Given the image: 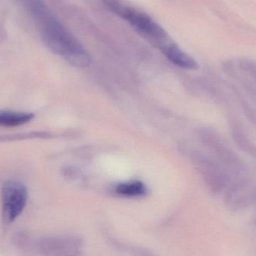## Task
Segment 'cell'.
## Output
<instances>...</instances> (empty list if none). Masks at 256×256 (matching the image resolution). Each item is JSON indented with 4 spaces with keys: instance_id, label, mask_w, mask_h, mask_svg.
Returning a JSON list of instances; mask_svg holds the SVG:
<instances>
[{
    "instance_id": "cell-10",
    "label": "cell",
    "mask_w": 256,
    "mask_h": 256,
    "mask_svg": "<svg viewBox=\"0 0 256 256\" xmlns=\"http://www.w3.org/2000/svg\"><path fill=\"white\" fill-rule=\"evenodd\" d=\"M231 90H232L234 94H236L238 101L239 103H240V108H242V111H243L244 115L246 116L248 120H249L250 123H252V125L256 126V110L251 106L250 104L244 97L243 95L239 92V90H238L236 87L232 86Z\"/></svg>"
},
{
    "instance_id": "cell-1",
    "label": "cell",
    "mask_w": 256,
    "mask_h": 256,
    "mask_svg": "<svg viewBox=\"0 0 256 256\" xmlns=\"http://www.w3.org/2000/svg\"><path fill=\"white\" fill-rule=\"evenodd\" d=\"M108 9L128 21L140 35L154 44L158 48L170 40L165 30L147 14L128 6L121 0H103Z\"/></svg>"
},
{
    "instance_id": "cell-5",
    "label": "cell",
    "mask_w": 256,
    "mask_h": 256,
    "mask_svg": "<svg viewBox=\"0 0 256 256\" xmlns=\"http://www.w3.org/2000/svg\"><path fill=\"white\" fill-rule=\"evenodd\" d=\"M225 195V204L232 211H240L248 208L256 201V183L248 178L228 185Z\"/></svg>"
},
{
    "instance_id": "cell-8",
    "label": "cell",
    "mask_w": 256,
    "mask_h": 256,
    "mask_svg": "<svg viewBox=\"0 0 256 256\" xmlns=\"http://www.w3.org/2000/svg\"><path fill=\"white\" fill-rule=\"evenodd\" d=\"M161 51L173 64L182 69L196 70L198 69V63L190 56L184 52L174 42H167L160 48Z\"/></svg>"
},
{
    "instance_id": "cell-2",
    "label": "cell",
    "mask_w": 256,
    "mask_h": 256,
    "mask_svg": "<svg viewBox=\"0 0 256 256\" xmlns=\"http://www.w3.org/2000/svg\"><path fill=\"white\" fill-rule=\"evenodd\" d=\"M46 33L50 48L62 56L72 66L78 68H86L90 66L91 63L90 54L56 21L52 19L48 21Z\"/></svg>"
},
{
    "instance_id": "cell-4",
    "label": "cell",
    "mask_w": 256,
    "mask_h": 256,
    "mask_svg": "<svg viewBox=\"0 0 256 256\" xmlns=\"http://www.w3.org/2000/svg\"><path fill=\"white\" fill-rule=\"evenodd\" d=\"M2 216L6 223H10L22 213L26 204L27 191L25 186L16 180H9L3 185Z\"/></svg>"
},
{
    "instance_id": "cell-9",
    "label": "cell",
    "mask_w": 256,
    "mask_h": 256,
    "mask_svg": "<svg viewBox=\"0 0 256 256\" xmlns=\"http://www.w3.org/2000/svg\"><path fill=\"white\" fill-rule=\"evenodd\" d=\"M33 118L32 114L26 113L1 112L0 113V126H20L30 122Z\"/></svg>"
},
{
    "instance_id": "cell-12",
    "label": "cell",
    "mask_w": 256,
    "mask_h": 256,
    "mask_svg": "<svg viewBox=\"0 0 256 256\" xmlns=\"http://www.w3.org/2000/svg\"><path fill=\"white\" fill-rule=\"evenodd\" d=\"M237 69L243 72L256 85V62L248 59H239L234 63Z\"/></svg>"
},
{
    "instance_id": "cell-3",
    "label": "cell",
    "mask_w": 256,
    "mask_h": 256,
    "mask_svg": "<svg viewBox=\"0 0 256 256\" xmlns=\"http://www.w3.org/2000/svg\"><path fill=\"white\" fill-rule=\"evenodd\" d=\"M202 138L230 174L237 177H242L246 174V163L219 132L213 129H204L202 132Z\"/></svg>"
},
{
    "instance_id": "cell-6",
    "label": "cell",
    "mask_w": 256,
    "mask_h": 256,
    "mask_svg": "<svg viewBox=\"0 0 256 256\" xmlns=\"http://www.w3.org/2000/svg\"><path fill=\"white\" fill-rule=\"evenodd\" d=\"M196 160L212 192L219 193L227 189L230 183V174L220 162L204 156H197Z\"/></svg>"
},
{
    "instance_id": "cell-7",
    "label": "cell",
    "mask_w": 256,
    "mask_h": 256,
    "mask_svg": "<svg viewBox=\"0 0 256 256\" xmlns=\"http://www.w3.org/2000/svg\"><path fill=\"white\" fill-rule=\"evenodd\" d=\"M228 122L232 138L238 148L256 160V145L250 138L240 119L234 114H228Z\"/></svg>"
},
{
    "instance_id": "cell-11",
    "label": "cell",
    "mask_w": 256,
    "mask_h": 256,
    "mask_svg": "<svg viewBox=\"0 0 256 256\" xmlns=\"http://www.w3.org/2000/svg\"><path fill=\"white\" fill-rule=\"evenodd\" d=\"M118 193L127 196H138L143 195L146 192L144 185L140 182H132V183H123L117 187Z\"/></svg>"
}]
</instances>
